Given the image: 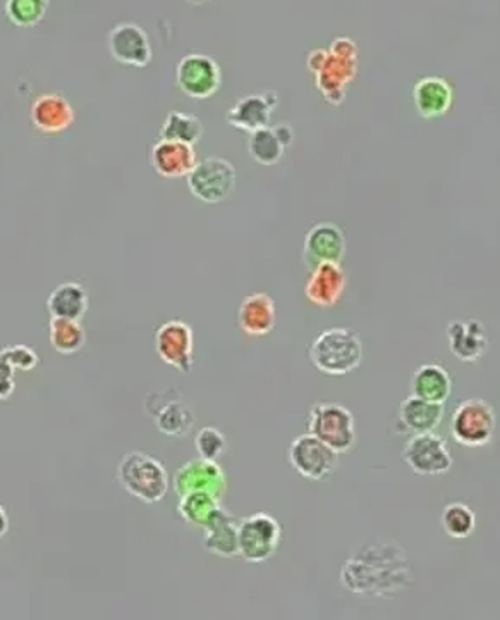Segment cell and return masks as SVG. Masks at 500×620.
Here are the masks:
<instances>
[{
	"instance_id": "obj_8",
	"label": "cell",
	"mask_w": 500,
	"mask_h": 620,
	"mask_svg": "<svg viewBox=\"0 0 500 620\" xmlns=\"http://www.w3.org/2000/svg\"><path fill=\"white\" fill-rule=\"evenodd\" d=\"M187 178L190 192L205 204H219L236 190V169L222 157L198 161Z\"/></svg>"
},
{
	"instance_id": "obj_15",
	"label": "cell",
	"mask_w": 500,
	"mask_h": 620,
	"mask_svg": "<svg viewBox=\"0 0 500 620\" xmlns=\"http://www.w3.org/2000/svg\"><path fill=\"white\" fill-rule=\"evenodd\" d=\"M175 490L179 496L191 492H207L222 499L228 490V479L219 464L205 458H195L176 472Z\"/></svg>"
},
{
	"instance_id": "obj_24",
	"label": "cell",
	"mask_w": 500,
	"mask_h": 620,
	"mask_svg": "<svg viewBox=\"0 0 500 620\" xmlns=\"http://www.w3.org/2000/svg\"><path fill=\"white\" fill-rule=\"evenodd\" d=\"M238 325L248 337H265L278 325V308L269 293H252L241 302Z\"/></svg>"
},
{
	"instance_id": "obj_5",
	"label": "cell",
	"mask_w": 500,
	"mask_h": 620,
	"mask_svg": "<svg viewBox=\"0 0 500 620\" xmlns=\"http://www.w3.org/2000/svg\"><path fill=\"white\" fill-rule=\"evenodd\" d=\"M308 433L343 455L356 445V419L349 408L334 402H319L308 414Z\"/></svg>"
},
{
	"instance_id": "obj_30",
	"label": "cell",
	"mask_w": 500,
	"mask_h": 620,
	"mask_svg": "<svg viewBox=\"0 0 500 620\" xmlns=\"http://www.w3.org/2000/svg\"><path fill=\"white\" fill-rule=\"evenodd\" d=\"M203 123L193 114L170 111L161 128V138L195 147L203 137Z\"/></svg>"
},
{
	"instance_id": "obj_1",
	"label": "cell",
	"mask_w": 500,
	"mask_h": 620,
	"mask_svg": "<svg viewBox=\"0 0 500 620\" xmlns=\"http://www.w3.org/2000/svg\"><path fill=\"white\" fill-rule=\"evenodd\" d=\"M411 562L405 549L376 537L352 552L341 571V583L352 595L390 598L413 584Z\"/></svg>"
},
{
	"instance_id": "obj_27",
	"label": "cell",
	"mask_w": 500,
	"mask_h": 620,
	"mask_svg": "<svg viewBox=\"0 0 500 620\" xmlns=\"http://www.w3.org/2000/svg\"><path fill=\"white\" fill-rule=\"evenodd\" d=\"M452 393L451 372L443 364H423L414 371L411 378V395L418 398L446 404Z\"/></svg>"
},
{
	"instance_id": "obj_18",
	"label": "cell",
	"mask_w": 500,
	"mask_h": 620,
	"mask_svg": "<svg viewBox=\"0 0 500 620\" xmlns=\"http://www.w3.org/2000/svg\"><path fill=\"white\" fill-rule=\"evenodd\" d=\"M153 400L146 398V408L157 425L158 431L166 436L181 438L190 433L195 426V414L181 398H169L167 395H157Z\"/></svg>"
},
{
	"instance_id": "obj_34",
	"label": "cell",
	"mask_w": 500,
	"mask_h": 620,
	"mask_svg": "<svg viewBox=\"0 0 500 620\" xmlns=\"http://www.w3.org/2000/svg\"><path fill=\"white\" fill-rule=\"evenodd\" d=\"M195 448L200 458L217 463L226 454V450H228V440L216 426H207V428L200 429L198 433H196Z\"/></svg>"
},
{
	"instance_id": "obj_19",
	"label": "cell",
	"mask_w": 500,
	"mask_h": 620,
	"mask_svg": "<svg viewBox=\"0 0 500 620\" xmlns=\"http://www.w3.org/2000/svg\"><path fill=\"white\" fill-rule=\"evenodd\" d=\"M444 419V405L426 402L410 395L402 400L396 417V433L422 434L431 433L440 426Z\"/></svg>"
},
{
	"instance_id": "obj_16",
	"label": "cell",
	"mask_w": 500,
	"mask_h": 620,
	"mask_svg": "<svg viewBox=\"0 0 500 620\" xmlns=\"http://www.w3.org/2000/svg\"><path fill=\"white\" fill-rule=\"evenodd\" d=\"M310 271L305 284L306 299L322 308L339 304L348 284V275L341 263H320Z\"/></svg>"
},
{
	"instance_id": "obj_12",
	"label": "cell",
	"mask_w": 500,
	"mask_h": 620,
	"mask_svg": "<svg viewBox=\"0 0 500 620\" xmlns=\"http://www.w3.org/2000/svg\"><path fill=\"white\" fill-rule=\"evenodd\" d=\"M155 350L167 366L175 367L187 375L193 369V363H195L193 328L179 319L164 322L155 333Z\"/></svg>"
},
{
	"instance_id": "obj_2",
	"label": "cell",
	"mask_w": 500,
	"mask_h": 620,
	"mask_svg": "<svg viewBox=\"0 0 500 620\" xmlns=\"http://www.w3.org/2000/svg\"><path fill=\"white\" fill-rule=\"evenodd\" d=\"M308 358L325 376H346L363 360V343L351 328L323 329L308 349Z\"/></svg>"
},
{
	"instance_id": "obj_6",
	"label": "cell",
	"mask_w": 500,
	"mask_h": 620,
	"mask_svg": "<svg viewBox=\"0 0 500 620\" xmlns=\"http://www.w3.org/2000/svg\"><path fill=\"white\" fill-rule=\"evenodd\" d=\"M497 429L496 410L484 398H467L452 414L451 434L458 445L479 448L492 442Z\"/></svg>"
},
{
	"instance_id": "obj_32",
	"label": "cell",
	"mask_w": 500,
	"mask_h": 620,
	"mask_svg": "<svg viewBox=\"0 0 500 620\" xmlns=\"http://www.w3.org/2000/svg\"><path fill=\"white\" fill-rule=\"evenodd\" d=\"M440 526H443L444 533L452 540H466L472 536L476 528L475 513L470 505L454 502L444 507Z\"/></svg>"
},
{
	"instance_id": "obj_29",
	"label": "cell",
	"mask_w": 500,
	"mask_h": 620,
	"mask_svg": "<svg viewBox=\"0 0 500 620\" xmlns=\"http://www.w3.org/2000/svg\"><path fill=\"white\" fill-rule=\"evenodd\" d=\"M50 345L63 355H73L87 343V331L81 321L52 317L49 325Z\"/></svg>"
},
{
	"instance_id": "obj_26",
	"label": "cell",
	"mask_w": 500,
	"mask_h": 620,
	"mask_svg": "<svg viewBox=\"0 0 500 620\" xmlns=\"http://www.w3.org/2000/svg\"><path fill=\"white\" fill-rule=\"evenodd\" d=\"M293 128L287 123L265 126L249 134V155L261 166H273L281 161L285 149L293 143Z\"/></svg>"
},
{
	"instance_id": "obj_25",
	"label": "cell",
	"mask_w": 500,
	"mask_h": 620,
	"mask_svg": "<svg viewBox=\"0 0 500 620\" xmlns=\"http://www.w3.org/2000/svg\"><path fill=\"white\" fill-rule=\"evenodd\" d=\"M203 546L208 554L222 558L238 557V521L222 507H217L203 526Z\"/></svg>"
},
{
	"instance_id": "obj_3",
	"label": "cell",
	"mask_w": 500,
	"mask_h": 620,
	"mask_svg": "<svg viewBox=\"0 0 500 620\" xmlns=\"http://www.w3.org/2000/svg\"><path fill=\"white\" fill-rule=\"evenodd\" d=\"M117 481L129 495L143 504H158L169 492L170 479L166 466L152 455L132 450L117 467Z\"/></svg>"
},
{
	"instance_id": "obj_4",
	"label": "cell",
	"mask_w": 500,
	"mask_h": 620,
	"mask_svg": "<svg viewBox=\"0 0 500 620\" xmlns=\"http://www.w3.org/2000/svg\"><path fill=\"white\" fill-rule=\"evenodd\" d=\"M358 49L349 38H335L331 50H315L310 54L311 72L319 79V88L325 99L343 100L344 87L356 76Z\"/></svg>"
},
{
	"instance_id": "obj_38",
	"label": "cell",
	"mask_w": 500,
	"mask_h": 620,
	"mask_svg": "<svg viewBox=\"0 0 500 620\" xmlns=\"http://www.w3.org/2000/svg\"><path fill=\"white\" fill-rule=\"evenodd\" d=\"M14 378L13 367H9L8 364L0 358V379Z\"/></svg>"
},
{
	"instance_id": "obj_33",
	"label": "cell",
	"mask_w": 500,
	"mask_h": 620,
	"mask_svg": "<svg viewBox=\"0 0 500 620\" xmlns=\"http://www.w3.org/2000/svg\"><path fill=\"white\" fill-rule=\"evenodd\" d=\"M50 0H8L5 16L17 28H31L46 17Z\"/></svg>"
},
{
	"instance_id": "obj_17",
	"label": "cell",
	"mask_w": 500,
	"mask_h": 620,
	"mask_svg": "<svg viewBox=\"0 0 500 620\" xmlns=\"http://www.w3.org/2000/svg\"><path fill=\"white\" fill-rule=\"evenodd\" d=\"M278 104V92H273V90L241 97L236 104L229 109L228 123L232 128L253 134V131L270 125V119H272L273 111Z\"/></svg>"
},
{
	"instance_id": "obj_9",
	"label": "cell",
	"mask_w": 500,
	"mask_h": 620,
	"mask_svg": "<svg viewBox=\"0 0 500 620\" xmlns=\"http://www.w3.org/2000/svg\"><path fill=\"white\" fill-rule=\"evenodd\" d=\"M176 84L190 99L208 100L222 87V69L210 55L190 52L176 67Z\"/></svg>"
},
{
	"instance_id": "obj_31",
	"label": "cell",
	"mask_w": 500,
	"mask_h": 620,
	"mask_svg": "<svg viewBox=\"0 0 500 620\" xmlns=\"http://www.w3.org/2000/svg\"><path fill=\"white\" fill-rule=\"evenodd\" d=\"M220 505V499L207 492H191L181 495L178 514L182 521L193 528H203L208 517Z\"/></svg>"
},
{
	"instance_id": "obj_20",
	"label": "cell",
	"mask_w": 500,
	"mask_h": 620,
	"mask_svg": "<svg viewBox=\"0 0 500 620\" xmlns=\"http://www.w3.org/2000/svg\"><path fill=\"white\" fill-rule=\"evenodd\" d=\"M413 102L423 119H437L451 111L454 88L443 76H426L414 84Z\"/></svg>"
},
{
	"instance_id": "obj_10",
	"label": "cell",
	"mask_w": 500,
	"mask_h": 620,
	"mask_svg": "<svg viewBox=\"0 0 500 620\" xmlns=\"http://www.w3.org/2000/svg\"><path fill=\"white\" fill-rule=\"evenodd\" d=\"M287 458L294 471L310 481H322L334 475L339 466L341 455L331 446L320 442L319 438L306 433L294 438L287 448Z\"/></svg>"
},
{
	"instance_id": "obj_13",
	"label": "cell",
	"mask_w": 500,
	"mask_h": 620,
	"mask_svg": "<svg viewBox=\"0 0 500 620\" xmlns=\"http://www.w3.org/2000/svg\"><path fill=\"white\" fill-rule=\"evenodd\" d=\"M108 52L117 63L131 67H145L152 63V43L149 34L137 23H119L108 31Z\"/></svg>"
},
{
	"instance_id": "obj_7",
	"label": "cell",
	"mask_w": 500,
	"mask_h": 620,
	"mask_svg": "<svg viewBox=\"0 0 500 620\" xmlns=\"http://www.w3.org/2000/svg\"><path fill=\"white\" fill-rule=\"evenodd\" d=\"M282 529L275 517L257 513L238 522V552L249 564H264L278 554Z\"/></svg>"
},
{
	"instance_id": "obj_21",
	"label": "cell",
	"mask_w": 500,
	"mask_h": 620,
	"mask_svg": "<svg viewBox=\"0 0 500 620\" xmlns=\"http://www.w3.org/2000/svg\"><path fill=\"white\" fill-rule=\"evenodd\" d=\"M150 161H152L153 169L162 178L176 179L187 178L198 163V157H196L195 147L161 138L153 145Z\"/></svg>"
},
{
	"instance_id": "obj_39",
	"label": "cell",
	"mask_w": 500,
	"mask_h": 620,
	"mask_svg": "<svg viewBox=\"0 0 500 620\" xmlns=\"http://www.w3.org/2000/svg\"><path fill=\"white\" fill-rule=\"evenodd\" d=\"M187 2H190V4L193 5H203L207 4V2H210V0H187Z\"/></svg>"
},
{
	"instance_id": "obj_23",
	"label": "cell",
	"mask_w": 500,
	"mask_h": 620,
	"mask_svg": "<svg viewBox=\"0 0 500 620\" xmlns=\"http://www.w3.org/2000/svg\"><path fill=\"white\" fill-rule=\"evenodd\" d=\"M449 350L461 363H478L488 349V338L482 322L476 319H461L447 326Z\"/></svg>"
},
{
	"instance_id": "obj_37",
	"label": "cell",
	"mask_w": 500,
	"mask_h": 620,
	"mask_svg": "<svg viewBox=\"0 0 500 620\" xmlns=\"http://www.w3.org/2000/svg\"><path fill=\"white\" fill-rule=\"evenodd\" d=\"M9 531V516L5 508L0 505V540L8 534Z\"/></svg>"
},
{
	"instance_id": "obj_14",
	"label": "cell",
	"mask_w": 500,
	"mask_h": 620,
	"mask_svg": "<svg viewBox=\"0 0 500 620\" xmlns=\"http://www.w3.org/2000/svg\"><path fill=\"white\" fill-rule=\"evenodd\" d=\"M346 237L334 223L322 222L311 226L303 243V261L308 269L320 263H341L346 255Z\"/></svg>"
},
{
	"instance_id": "obj_11",
	"label": "cell",
	"mask_w": 500,
	"mask_h": 620,
	"mask_svg": "<svg viewBox=\"0 0 500 620\" xmlns=\"http://www.w3.org/2000/svg\"><path fill=\"white\" fill-rule=\"evenodd\" d=\"M402 463L418 476H443L451 471V452L435 431L413 434L402 450Z\"/></svg>"
},
{
	"instance_id": "obj_22",
	"label": "cell",
	"mask_w": 500,
	"mask_h": 620,
	"mask_svg": "<svg viewBox=\"0 0 500 620\" xmlns=\"http://www.w3.org/2000/svg\"><path fill=\"white\" fill-rule=\"evenodd\" d=\"M29 117L40 134L57 135L75 123V109L66 97L59 93H43L35 100Z\"/></svg>"
},
{
	"instance_id": "obj_28",
	"label": "cell",
	"mask_w": 500,
	"mask_h": 620,
	"mask_svg": "<svg viewBox=\"0 0 500 620\" xmlns=\"http://www.w3.org/2000/svg\"><path fill=\"white\" fill-rule=\"evenodd\" d=\"M87 288L84 284L69 283L59 284L54 292L50 293L47 299V311L52 317H63V319H76L81 321L88 311Z\"/></svg>"
},
{
	"instance_id": "obj_36",
	"label": "cell",
	"mask_w": 500,
	"mask_h": 620,
	"mask_svg": "<svg viewBox=\"0 0 500 620\" xmlns=\"http://www.w3.org/2000/svg\"><path fill=\"white\" fill-rule=\"evenodd\" d=\"M14 390H16V381H14V378L0 379V400H2V402L11 398Z\"/></svg>"
},
{
	"instance_id": "obj_35",
	"label": "cell",
	"mask_w": 500,
	"mask_h": 620,
	"mask_svg": "<svg viewBox=\"0 0 500 620\" xmlns=\"http://www.w3.org/2000/svg\"><path fill=\"white\" fill-rule=\"evenodd\" d=\"M0 358L13 367L14 371H34L40 364V358L35 354V350L25 345L4 346L0 349Z\"/></svg>"
}]
</instances>
